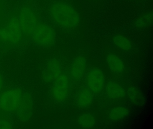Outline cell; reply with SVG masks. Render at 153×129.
<instances>
[{
  "mask_svg": "<svg viewBox=\"0 0 153 129\" xmlns=\"http://www.w3.org/2000/svg\"><path fill=\"white\" fill-rule=\"evenodd\" d=\"M49 13L57 25L66 29L75 28L80 22L77 12L73 6L65 2L53 3L49 8Z\"/></svg>",
  "mask_w": 153,
  "mask_h": 129,
  "instance_id": "obj_1",
  "label": "cell"
},
{
  "mask_svg": "<svg viewBox=\"0 0 153 129\" xmlns=\"http://www.w3.org/2000/svg\"><path fill=\"white\" fill-rule=\"evenodd\" d=\"M27 104L25 94L19 90H8L0 95V109L7 113L22 111Z\"/></svg>",
  "mask_w": 153,
  "mask_h": 129,
  "instance_id": "obj_2",
  "label": "cell"
},
{
  "mask_svg": "<svg viewBox=\"0 0 153 129\" xmlns=\"http://www.w3.org/2000/svg\"><path fill=\"white\" fill-rule=\"evenodd\" d=\"M24 36L17 16L11 15L8 19L6 26L0 28V44L17 45L22 41Z\"/></svg>",
  "mask_w": 153,
  "mask_h": 129,
  "instance_id": "obj_3",
  "label": "cell"
},
{
  "mask_svg": "<svg viewBox=\"0 0 153 129\" xmlns=\"http://www.w3.org/2000/svg\"><path fill=\"white\" fill-rule=\"evenodd\" d=\"M17 16L24 36H31L39 22L36 12L32 7L23 6Z\"/></svg>",
  "mask_w": 153,
  "mask_h": 129,
  "instance_id": "obj_4",
  "label": "cell"
},
{
  "mask_svg": "<svg viewBox=\"0 0 153 129\" xmlns=\"http://www.w3.org/2000/svg\"><path fill=\"white\" fill-rule=\"evenodd\" d=\"M30 37L39 45L50 47L53 44L55 41V32L49 25L43 22H39Z\"/></svg>",
  "mask_w": 153,
  "mask_h": 129,
  "instance_id": "obj_5",
  "label": "cell"
},
{
  "mask_svg": "<svg viewBox=\"0 0 153 129\" xmlns=\"http://www.w3.org/2000/svg\"><path fill=\"white\" fill-rule=\"evenodd\" d=\"M52 83L51 94L53 97L59 102L65 100L69 90V80L68 75L61 73Z\"/></svg>",
  "mask_w": 153,
  "mask_h": 129,
  "instance_id": "obj_6",
  "label": "cell"
},
{
  "mask_svg": "<svg viewBox=\"0 0 153 129\" xmlns=\"http://www.w3.org/2000/svg\"><path fill=\"white\" fill-rule=\"evenodd\" d=\"M87 82L89 89L95 94L102 91L105 86V78L102 70L97 68L91 69L88 73Z\"/></svg>",
  "mask_w": 153,
  "mask_h": 129,
  "instance_id": "obj_7",
  "label": "cell"
},
{
  "mask_svg": "<svg viewBox=\"0 0 153 129\" xmlns=\"http://www.w3.org/2000/svg\"><path fill=\"white\" fill-rule=\"evenodd\" d=\"M62 66L58 59L53 58L48 61L42 72L43 79L45 82L51 83L61 74Z\"/></svg>",
  "mask_w": 153,
  "mask_h": 129,
  "instance_id": "obj_8",
  "label": "cell"
},
{
  "mask_svg": "<svg viewBox=\"0 0 153 129\" xmlns=\"http://www.w3.org/2000/svg\"><path fill=\"white\" fill-rule=\"evenodd\" d=\"M86 60L80 55L74 59L71 64L70 69V77L71 79L77 81L80 79L85 70Z\"/></svg>",
  "mask_w": 153,
  "mask_h": 129,
  "instance_id": "obj_9",
  "label": "cell"
},
{
  "mask_svg": "<svg viewBox=\"0 0 153 129\" xmlns=\"http://www.w3.org/2000/svg\"><path fill=\"white\" fill-rule=\"evenodd\" d=\"M93 99L92 91L86 88H82L77 93L76 103L79 107L85 108L91 105Z\"/></svg>",
  "mask_w": 153,
  "mask_h": 129,
  "instance_id": "obj_10",
  "label": "cell"
},
{
  "mask_svg": "<svg viewBox=\"0 0 153 129\" xmlns=\"http://www.w3.org/2000/svg\"><path fill=\"white\" fill-rule=\"evenodd\" d=\"M107 96L112 99H119L124 97L125 91L123 87L114 82H108L105 87Z\"/></svg>",
  "mask_w": 153,
  "mask_h": 129,
  "instance_id": "obj_11",
  "label": "cell"
},
{
  "mask_svg": "<svg viewBox=\"0 0 153 129\" xmlns=\"http://www.w3.org/2000/svg\"><path fill=\"white\" fill-rule=\"evenodd\" d=\"M106 61L109 68L114 73L119 74L123 71L124 64L119 56L114 54L109 55Z\"/></svg>",
  "mask_w": 153,
  "mask_h": 129,
  "instance_id": "obj_12",
  "label": "cell"
},
{
  "mask_svg": "<svg viewBox=\"0 0 153 129\" xmlns=\"http://www.w3.org/2000/svg\"><path fill=\"white\" fill-rule=\"evenodd\" d=\"M78 122L79 125L83 128H92L94 125L95 118L93 114L85 113L79 117Z\"/></svg>",
  "mask_w": 153,
  "mask_h": 129,
  "instance_id": "obj_13",
  "label": "cell"
},
{
  "mask_svg": "<svg viewBox=\"0 0 153 129\" xmlns=\"http://www.w3.org/2000/svg\"><path fill=\"white\" fill-rule=\"evenodd\" d=\"M128 110L124 107H117L110 110L109 118L114 121L121 120L126 117L128 114Z\"/></svg>",
  "mask_w": 153,
  "mask_h": 129,
  "instance_id": "obj_14",
  "label": "cell"
},
{
  "mask_svg": "<svg viewBox=\"0 0 153 129\" xmlns=\"http://www.w3.org/2000/svg\"><path fill=\"white\" fill-rule=\"evenodd\" d=\"M113 41L118 47L124 51L129 50L131 48L130 41L123 36H115L113 38Z\"/></svg>",
  "mask_w": 153,
  "mask_h": 129,
  "instance_id": "obj_15",
  "label": "cell"
},
{
  "mask_svg": "<svg viewBox=\"0 0 153 129\" xmlns=\"http://www.w3.org/2000/svg\"><path fill=\"white\" fill-rule=\"evenodd\" d=\"M152 20V16L149 14L144 15L137 20L136 26L138 27H144L149 24Z\"/></svg>",
  "mask_w": 153,
  "mask_h": 129,
  "instance_id": "obj_16",
  "label": "cell"
},
{
  "mask_svg": "<svg viewBox=\"0 0 153 129\" xmlns=\"http://www.w3.org/2000/svg\"><path fill=\"white\" fill-rule=\"evenodd\" d=\"M12 124L11 122L7 119H0V129H11Z\"/></svg>",
  "mask_w": 153,
  "mask_h": 129,
  "instance_id": "obj_17",
  "label": "cell"
},
{
  "mask_svg": "<svg viewBox=\"0 0 153 129\" xmlns=\"http://www.w3.org/2000/svg\"><path fill=\"white\" fill-rule=\"evenodd\" d=\"M3 86V79H2V77L0 74V90L2 88V87Z\"/></svg>",
  "mask_w": 153,
  "mask_h": 129,
  "instance_id": "obj_18",
  "label": "cell"
},
{
  "mask_svg": "<svg viewBox=\"0 0 153 129\" xmlns=\"http://www.w3.org/2000/svg\"></svg>",
  "mask_w": 153,
  "mask_h": 129,
  "instance_id": "obj_19",
  "label": "cell"
}]
</instances>
